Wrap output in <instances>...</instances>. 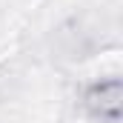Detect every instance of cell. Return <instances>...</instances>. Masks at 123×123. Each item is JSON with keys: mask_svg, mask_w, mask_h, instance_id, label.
<instances>
[{"mask_svg": "<svg viewBox=\"0 0 123 123\" xmlns=\"http://www.w3.org/2000/svg\"><path fill=\"white\" fill-rule=\"evenodd\" d=\"M86 106L89 112L106 120H117L120 117V80H103L94 83L86 92Z\"/></svg>", "mask_w": 123, "mask_h": 123, "instance_id": "obj_1", "label": "cell"}]
</instances>
